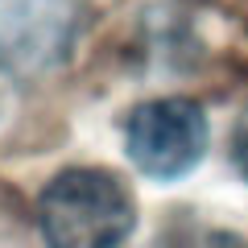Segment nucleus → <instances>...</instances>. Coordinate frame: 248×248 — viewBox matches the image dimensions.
<instances>
[{"instance_id": "nucleus-2", "label": "nucleus", "mask_w": 248, "mask_h": 248, "mask_svg": "<svg viewBox=\"0 0 248 248\" xmlns=\"http://www.w3.org/2000/svg\"><path fill=\"white\" fill-rule=\"evenodd\" d=\"M207 112L195 99H149L128 116L124 145L137 170L149 178H182L207 153Z\"/></svg>"}, {"instance_id": "nucleus-3", "label": "nucleus", "mask_w": 248, "mask_h": 248, "mask_svg": "<svg viewBox=\"0 0 248 248\" xmlns=\"http://www.w3.org/2000/svg\"><path fill=\"white\" fill-rule=\"evenodd\" d=\"M236 166H240V174L248 178V112H244V120H240V128H236Z\"/></svg>"}, {"instance_id": "nucleus-1", "label": "nucleus", "mask_w": 248, "mask_h": 248, "mask_svg": "<svg viewBox=\"0 0 248 248\" xmlns=\"http://www.w3.org/2000/svg\"><path fill=\"white\" fill-rule=\"evenodd\" d=\"M133 199L108 170H62L42 190L37 223L50 248H120L133 232Z\"/></svg>"}]
</instances>
